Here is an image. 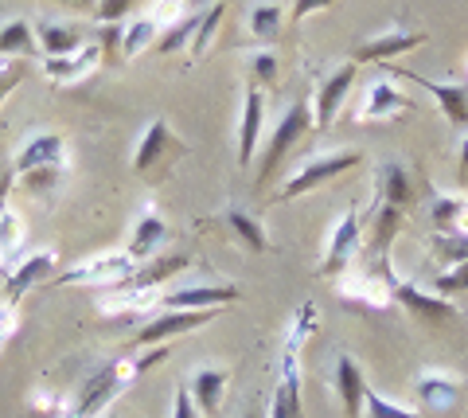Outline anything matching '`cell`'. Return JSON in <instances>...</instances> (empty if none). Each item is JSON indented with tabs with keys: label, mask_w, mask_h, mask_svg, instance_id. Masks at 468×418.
I'll return each mask as SVG.
<instances>
[{
	"label": "cell",
	"mask_w": 468,
	"mask_h": 418,
	"mask_svg": "<svg viewBox=\"0 0 468 418\" xmlns=\"http://www.w3.org/2000/svg\"><path fill=\"white\" fill-rule=\"evenodd\" d=\"M129 5H133V0H98V5H94V16H98L101 24H122V16L129 12Z\"/></svg>",
	"instance_id": "38"
},
{
	"label": "cell",
	"mask_w": 468,
	"mask_h": 418,
	"mask_svg": "<svg viewBox=\"0 0 468 418\" xmlns=\"http://www.w3.org/2000/svg\"><path fill=\"white\" fill-rule=\"evenodd\" d=\"M223 391H227V371L223 368H199L192 383H187V395L199 407L203 418H215L218 414V402H223Z\"/></svg>",
	"instance_id": "19"
},
{
	"label": "cell",
	"mask_w": 468,
	"mask_h": 418,
	"mask_svg": "<svg viewBox=\"0 0 468 418\" xmlns=\"http://www.w3.org/2000/svg\"><path fill=\"white\" fill-rule=\"evenodd\" d=\"M375 273L383 278L387 294L399 301V305H402L410 316H418L421 325H445V321H457V309H452V301H445L441 294H421L418 285L402 282L399 273L387 266V258H375Z\"/></svg>",
	"instance_id": "1"
},
{
	"label": "cell",
	"mask_w": 468,
	"mask_h": 418,
	"mask_svg": "<svg viewBox=\"0 0 468 418\" xmlns=\"http://www.w3.org/2000/svg\"><path fill=\"white\" fill-rule=\"evenodd\" d=\"M27 79V67L24 63H16V59H8V63H0V102L16 91V86Z\"/></svg>",
	"instance_id": "36"
},
{
	"label": "cell",
	"mask_w": 468,
	"mask_h": 418,
	"mask_svg": "<svg viewBox=\"0 0 468 418\" xmlns=\"http://www.w3.org/2000/svg\"><path fill=\"white\" fill-rule=\"evenodd\" d=\"M160 24H153L149 16H141L133 27H125V39H122V55H141L149 43H156Z\"/></svg>",
	"instance_id": "32"
},
{
	"label": "cell",
	"mask_w": 468,
	"mask_h": 418,
	"mask_svg": "<svg viewBox=\"0 0 468 418\" xmlns=\"http://www.w3.org/2000/svg\"><path fill=\"white\" fill-rule=\"evenodd\" d=\"M437 235H464L468 230V196H441L433 204Z\"/></svg>",
	"instance_id": "25"
},
{
	"label": "cell",
	"mask_w": 468,
	"mask_h": 418,
	"mask_svg": "<svg viewBox=\"0 0 468 418\" xmlns=\"http://www.w3.org/2000/svg\"><path fill=\"white\" fill-rule=\"evenodd\" d=\"M98 63H101V48L98 43H82V51L67 55V59H48V75L55 82H75V79L94 75Z\"/></svg>",
	"instance_id": "21"
},
{
	"label": "cell",
	"mask_w": 468,
	"mask_h": 418,
	"mask_svg": "<svg viewBox=\"0 0 468 418\" xmlns=\"http://www.w3.org/2000/svg\"><path fill=\"white\" fill-rule=\"evenodd\" d=\"M282 16H285V12L277 8V5H258L250 12V32H254V39L258 43H273L277 36H282Z\"/></svg>",
	"instance_id": "28"
},
{
	"label": "cell",
	"mask_w": 468,
	"mask_h": 418,
	"mask_svg": "<svg viewBox=\"0 0 468 418\" xmlns=\"http://www.w3.org/2000/svg\"><path fill=\"white\" fill-rule=\"evenodd\" d=\"M335 391H340V402H344V414L347 418H359V402H367V380H363L359 364L351 356H340L335 364Z\"/></svg>",
	"instance_id": "20"
},
{
	"label": "cell",
	"mask_w": 468,
	"mask_h": 418,
	"mask_svg": "<svg viewBox=\"0 0 468 418\" xmlns=\"http://www.w3.org/2000/svg\"><path fill=\"white\" fill-rule=\"evenodd\" d=\"M180 5H184V0H153L144 16H149L153 24H165V27H168V24H176V20L184 16V12H180Z\"/></svg>",
	"instance_id": "37"
},
{
	"label": "cell",
	"mask_w": 468,
	"mask_h": 418,
	"mask_svg": "<svg viewBox=\"0 0 468 418\" xmlns=\"http://www.w3.org/2000/svg\"><path fill=\"white\" fill-rule=\"evenodd\" d=\"M133 270H137V263L129 254H98L90 263L58 273V285H122Z\"/></svg>",
	"instance_id": "7"
},
{
	"label": "cell",
	"mask_w": 468,
	"mask_h": 418,
	"mask_svg": "<svg viewBox=\"0 0 468 418\" xmlns=\"http://www.w3.org/2000/svg\"><path fill=\"white\" fill-rule=\"evenodd\" d=\"M351 82H356V63H340L324 79V86H320V94H316V102H313V125L316 129H328L335 122V113H340L344 98L351 91Z\"/></svg>",
	"instance_id": "10"
},
{
	"label": "cell",
	"mask_w": 468,
	"mask_h": 418,
	"mask_svg": "<svg viewBox=\"0 0 468 418\" xmlns=\"http://www.w3.org/2000/svg\"><path fill=\"white\" fill-rule=\"evenodd\" d=\"M242 418H266V414H261V407H258V402H250V407L242 411Z\"/></svg>",
	"instance_id": "46"
},
{
	"label": "cell",
	"mask_w": 468,
	"mask_h": 418,
	"mask_svg": "<svg viewBox=\"0 0 468 418\" xmlns=\"http://www.w3.org/2000/svg\"><path fill=\"white\" fill-rule=\"evenodd\" d=\"M261 113H266V98H261L258 86H250L246 102H242V122H239V165L242 168L254 165L258 137H261Z\"/></svg>",
	"instance_id": "16"
},
{
	"label": "cell",
	"mask_w": 468,
	"mask_h": 418,
	"mask_svg": "<svg viewBox=\"0 0 468 418\" xmlns=\"http://www.w3.org/2000/svg\"><path fill=\"white\" fill-rule=\"evenodd\" d=\"M211 321H215V309H165L156 321L137 328L133 344H137V348H149V344H168L172 337L196 333V328L211 325Z\"/></svg>",
	"instance_id": "5"
},
{
	"label": "cell",
	"mask_w": 468,
	"mask_h": 418,
	"mask_svg": "<svg viewBox=\"0 0 468 418\" xmlns=\"http://www.w3.org/2000/svg\"><path fill=\"white\" fill-rule=\"evenodd\" d=\"M367 411H371V418H421L414 411L399 407V402H387L383 395H375V391H367Z\"/></svg>",
	"instance_id": "35"
},
{
	"label": "cell",
	"mask_w": 468,
	"mask_h": 418,
	"mask_svg": "<svg viewBox=\"0 0 468 418\" xmlns=\"http://www.w3.org/2000/svg\"><path fill=\"white\" fill-rule=\"evenodd\" d=\"M356 251H359V211L347 208L340 220H335L332 235H328V251H324V266H320V273H324V278H335Z\"/></svg>",
	"instance_id": "9"
},
{
	"label": "cell",
	"mask_w": 468,
	"mask_h": 418,
	"mask_svg": "<svg viewBox=\"0 0 468 418\" xmlns=\"http://www.w3.org/2000/svg\"><path fill=\"white\" fill-rule=\"evenodd\" d=\"M383 199L399 211L410 204V177L402 165H383Z\"/></svg>",
	"instance_id": "30"
},
{
	"label": "cell",
	"mask_w": 468,
	"mask_h": 418,
	"mask_svg": "<svg viewBox=\"0 0 468 418\" xmlns=\"http://www.w3.org/2000/svg\"><path fill=\"white\" fill-rule=\"evenodd\" d=\"M387 75L394 79H410V82H418L421 91H430L437 98V106H441L445 118L464 129L468 125V94H464V86H452V82H433V79H421L418 70H402V67H387Z\"/></svg>",
	"instance_id": "8"
},
{
	"label": "cell",
	"mask_w": 468,
	"mask_h": 418,
	"mask_svg": "<svg viewBox=\"0 0 468 418\" xmlns=\"http://www.w3.org/2000/svg\"><path fill=\"white\" fill-rule=\"evenodd\" d=\"M58 5H63V8H94L98 0H58Z\"/></svg>",
	"instance_id": "45"
},
{
	"label": "cell",
	"mask_w": 468,
	"mask_h": 418,
	"mask_svg": "<svg viewBox=\"0 0 468 418\" xmlns=\"http://www.w3.org/2000/svg\"><path fill=\"white\" fill-rule=\"evenodd\" d=\"M122 39H125V32H122V24H101V36H98V48H101V59H113L117 51H122Z\"/></svg>",
	"instance_id": "39"
},
{
	"label": "cell",
	"mask_w": 468,
	"mask_h": 418,
	"mask_svg": "<svg viewBox=\"0 0 468 418\" xmlns=\"http://www.w3.org/2000/svg\"><path fill=\"white\" fill-rule=\"evenodd\" d=\"M394 230H399V208H383L378 211V227H375V258H387V247L394 239Z\"/></svg>",
	"instance_id": "33"
},
{
	"label": "cell",
	"mask_w": 468,
	"mask_h": 418,
	"mask_svg": "<svg viewBox=\"0 0 468 418\" xmlns=\"http://www.w3.org/2000/svg\"><path fill=\"white\" fill-rule=\"evenodd\" d=\"M137 371H144L141 359H137V364H106V368H98L94 376L79 387V399H75V407H70L67 418H94L98 411H106L110 399L122 395L125 380L137 376Z\"/></svg>",
	"instance_id": "3"
},
{
	"label": "cell",
	"mask_w": 468,
	"mask_h": 418,
	"mask_svg": "<svg viewBox=\"0 0 468 418\" xmlns=\"http://www.w3.org/2000/svg\"><path fill=\"white\" fill-rule=\"evenodd\" d=\"M165 235H168V227H165V220H160V215H141L137 220V227H133V239H129V258H133V263H144V258H149L160 242H165Z\"/></svg>",
	"instance_id": "23"
},
{
	"label": "cell",
	"mask_w": 468,
	"mask_h": 418,
	"mask_svg": "<svg viewBox=\"0 0 468 418\" xmlns=\"http://www.w3.org/2000/svg\"><path fill=\"white\" fill-rule=\"evenodd\" d=\"M0 55H8V59H36L39 55V39H36V27L27 20H8L0 24Z\"/></svg>",
	"instance_id": "22"
},
{
	"label": "cell",
	"mask_w": 468,
	"mask_h": 418,
	"mask_svg": "<svg viewBox=\"0 0 468 418\" xmlns=\"http://www.w3.org/2000/svg\"><path fill=\"white\" fill-rule=\"evenodd\" d=\"M250 67H254V79H258V82H266V86L277 82V55H273V51H258Z\"/></svg>",
	"instance_id": "40"
},
{
	"label": "cell",
	"mask_w": 468,
	"mask_h": 418,
	"mask_svg": "<svg viewBox=\"0 0 468 418\" xmlns=\"http://www.w3.org/2000/svg\"><path fill=\"white\" fill-rule=\"evenodd\" d=\"M410 102L402 98V91L394 86L390 79H378L375 86H371V94H367V106H363V113L359 118L363 122H375V118H390V113H399V110H406Z\"/></svg>",
	"instance_id": "24"
},
{
	"label": "cell",
	"mask_w": 468,
	"mask_h": 418,
	"mask_svg": "<svg viewBox=\"0 0 468 418\" xmlns=\"http://www.w3.org/2000/svg\"><path fill=\"white\" fill-rule=\"evenodd\" d=\"M223 12H227V5H223V0H218V5H211L207 12H203V20H199L196 36H192V55H196V59H199V55L211 48V39H215V27L223 24Z\"/></svg>",
	"instance_id": "31"
},
{
	"label": "cell",
	"mask_w": 468,
	"mask_h": 418,
	"mask_svg": "<svg viewBox=\"0 0 468 418\" xmlns=\"http://www.w3.org/2000/svg\"><path fill=\"white\" fill-rule=\"evenodd\" d=\"M359 165H363V153H356V149H344V153H332V156H316V161L301 165L297 172H292L289 184H285L282 192H277V199L304 196V192H313V188H320V184L344 177L347 168H359Z\"/></svg>",
	"instance_id": "4"
},
{
	"label": "cell",
	"mask_w": 468,
	"mask_h": 418,
	"mask_svg": "<svg viewBox=\"0 0 468 418\" xmlns=\"http://www.w3.org/2000/svg\"><path fill=\"white\" fill-rule=\"evenodd\" d=\"M36 39H39V51L48 55V59H67V55H75L82 51V27L75 24H51V20H43L36 24Z\"/></svg>",
	"instance_id": "18"
},
{
	"label": "cell",
	"mask_w": 468,
	"mask_h": 418,
	"mask_svg": "<svg viewBox=\"0 0 468 418\" xmlns=\"http://www.w3.org/2000/svg\"><path fill=\"white\" fill-rule=\"evenodd\" d=\"M461 172L468 177V137H464V149H461Z\"/></svg>",
	"instance_id": "47"
},
{
	"label": "cell",
	"mask_w": 468,
	"mask_h": 418,
	"mask_svg": "<svg viewBox=\"0 0 468 418\" xmlns=\"http://www.w3.org/2000/svg\"><path fill=\"white\" fill-rule=\"evenodd\" d=\"M12 184H16V172H0V220L8 215V196H12Z\"/></svg>",
	"instance_id": "42"
},
{
	"label": "cell",
	"mask_w": 468,
	"mask_h": 418,
	"mask_svg": "<svg viewBox=\"0 0 468 418\" xmlns=\"http://www.w3.org/2000/svg\"><path fill=\"white\" fill-rule=\"evenodd\" d=\"M55 270V254L51 251H36V254H27L16 263V270L8 273V282H5V297H8V305H16V301L32 290V285L39 282H48V273Z\"/></svg>",
	"instance_id": "14"
},
{
	"label": "cell",
	"mask_w": 468,
	"mask_h": 418,
	"mask_svg": "<svg viewBox=\"0 0 468 418\" xmlns=\"http://www.w3.org/2000/svg\"><path fill=\"white\" fill-rule=\"evenodd\" d=\"M227 223H230V230H234V235H239V239H242L254 254H261V251L270 247V242H266V230H261V223L254 220V215H246V211H230V215H227Z\"/></svg>",
	"instance_id": "29"
},
{
	"label": "cell",
	"mask_w": 468,
	"mask_h": 418,
	"mask_svg": "<svg viewBox=\"0 0 468 418\" xmlns=\"http://www.w3.org/2000/svg\"><path fill=\"white\" fill-rule=\"evenodd\" d=\"M270 418H301V371H297V352H285L282 383H277V391H273Z\"/></svg>",
	"instance_id": "17"
},
{
	"label": "cell",
	"mask_w": 468,
	"mask_h": 418,
	"mask_svg": "<svg viewBox=\"0 0 468 418\" xmlns=\"http://www.w3.org/2000/svg\"><path fill=\"white\" fill-rule=\"evenodd\" d=\"M328 5H332V0H297V5H292V20L301 24L304 16H313L316 8H328Z\"/></svg>",
	"instance_id": "43"
},
{
	"label": "cell",
	"mask_w": 468,
	"mask_h": 418,
	"mask_svg": "<svg viewBox=\"0 0 468 418\" xmlns=\"http://www.w3.org/2000/svg\"><path fill=\"white\" fill-rule=\"evenodd\" d=\"M421 43H426V36L394 27V32H383V36H371V39L356 43V55H351V63H387V59H394V55L421 48Z\"/></svg>",
	"instance_id": "12"
},
{
	"label": "cell",
	"mask_w": 468,
	"mask_h": 418,
	"mask_svg": "<svg viewBox=\"0 0 468 418\" xmlns=\"http://www.w3.org/2000/svg\"><path fill=\"white\" fill-rule=\"evenodd\" d=\"M187 266H192V258H187V254L144 258V263H137V270L122 282V290H125V294H153L156 285H165L168 278H176V273H184Z\"/></svg>",
	"instance_id": "11"
},
{
	"label": "cell",
	"mask_w": 468,
	"mask_h": 418,
	"mask_svg": "<svg viewBox=\"0 0 468 418\" xmlns=\"http://www.w3.org/2000/svg\"><path fill=\"white\" fill-rule=\"evenodd\" d=\"M433 290L437 294H464L468 290V258H464V263H457V266H452V270H445V273H437V278H433Z\"/></svg>",
	"instance_id": "34"
},
{
	"label": "cell",
	"mask_w": 468,
	"mask_h": 418,
	"mask_svg": "<svg viewBox=\"0 0 468 418\" xmlns=\"http://www.w3.org/2000/svg\"><path fill=\"white\" fill-rule=\"evenodd\" d=\"M63 161H67V145L63 137L43 129V134H32L24 141V149L16 153V165L12 172L16 177H36V172H63Z\"/></svg>",
	"instance_id": "6"
},
{
	"label": "cell",
	"mask_w": 468,
	"mask_h": 418,
	"mask_svg": "<svg viewBox=\"0 0 468 418\" xmlns=\"http://www.w3.org/2000/svg\"><path fill=\"white\" fill-rule=\"evenodd\" d=\"M199 20H203V12H192V16H180L176 24H168L165 32L156 36V51H160V55H172V51H180L184 43H192Z\"/></svg>",
	"instance_id": "27"
},
{
	"label": "cell",
	"mask_w": 468,
	"mask_h": 418,
	"mask_svg": "<svg viewBox=\"0 0 468 418\" xmlns=\"http://www.w3.org/2000/svg\"><path fill=\"white\" fill-rule=\"evenodd\" d=\"M313 129V106L309 102H297V106H289L285 110V118L277 122V129L270 134L266 141V153H261V168H258V188H266V184L277 177V168H282L285 156L297 149V141L304 137Z\"/></svg>",
	"instance_id": "2"
},
{
	"label": "cell",
	"mask_w": 468,
	"mask_h": 418,
	"mask_svg": "<svg viewBox=\"0 0 468 418\" xmlns=\"http://www.w3.org/2000/svg\"><path fill=\"white\" fill-rule=\"evenodd\" d=\"M418 399H421L426 411H449L452 402H457V383H452L449 376H437V371L418 376Z\"/></svg>",
	"instance_id": "26"
},
{
	"label": "cell",
	"mask_w": 468,
	"mask_h": 418,
	"mask_svg": "<svg viewBox=\"0 0 468 418\" xmlns=\"http://www.w3.org/2000/svg\"><path fill=\"white\" fill-rule=\"evenodd\" d=\"M168 153H180V141H176V134L168 129V122L153 118L149 129L141 134V145H137V153H133V168H137V172H149V168H156L160 161H165Z\"/></svg>",
	"instance_id": "15"
},
{
	"label": "cell",
	"mask_w": 468,
	"mask_h": 418,
	"mask_svg": "<svg viewBox=\"0 0 468 418\" xmlns=\"http://www.w3.org/2000/svg\"><path fill=\"white\" fill-rule=\"evenodd\" d=\"M172 418H203L199 407L192 402V395H187V387H180V391L172 395Z\"/></svg>",
	"instance_id": "41"
},
{
	"label": "cell",
	"mask_w": 468,
	"mask_h": 418,
	"mask_svg": "<svg viewBox=\"0 0 468 418\" xmlns=\"http://www.w3.org/2000/svg\"><path fill=\"white\" fill-rule=\"evenodd\" d=\"M12 325H16V309H12V305H0V344L8 340Z\"/></svg>",
	"instance_id": "44"
},
{
	"label": "cell",
	"mask_w": 468,
	"mask_h": 418,
	"mask_svg": "<svg viewBox=\"0 0 468 418\" xmlns=\"http://www.w3.org/2000/svg\"><path fill=\"white\" fill-rule=\"evenodd\" d=\"M239 297H242L239 285H187V290L160 294V305L165 309H218Z\"/></svg>",
	"instance_id": "13"
}]
</instances>
